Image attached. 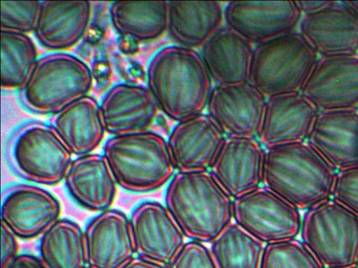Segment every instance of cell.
<instances>
[{
  "instance_id": "13",
  "label": "cell",
  "mask_w": 358,
  "mask_h": 268,
  "mask_svg": "<svg viewBox=\"0 0 358 268\" xmlns=\"http://www.w3.org/2000/svg\"><path fill=\"white\" fill-rule=\"evenodd\" d=\"M60 201L41 186L15 184L3 194L1 223L24 240L43 236L60 219Z\"/></svg>"
},
{
  "instance_id": "38",
  "label": "cell",
  "mask_w": 358,
  "mask_h": 268,
  "mask_svg": "<svg viewBox=\"0 0 358 268\" xmlns=\"http://www.w3.org/2000/svg\"><path fill=\"white\" fill-rule=\"evenodd\" d=\"M123 268H169V266L143 259V258L136 257L131 260L127 266Z\"/></svg>"
},
{
  "instance_id": "8",
  "label": "cell",
  "mask_w": 358,
  "mask_h": 268,
  "mask_svg": "<svg viewBox=\"0 0 358 268\" xmlns=\"http://www.w3.org/2000/svg\"><path fill=\"white\" fill-rule=\"evenodd\" d=\"M9 157L20 177L43 186L64 180L73 161L56 130L41 121H31L17 130L10 142Z\"/></svg>"
},
{
  "instance_id": "10",
  "label": "cell",
  "mask_w": 358,
  "mask_h": 268,
  "mask_svg": "<svg viewBox=\"0 0 358 268\" xmlns=\"http://www.w3.org/2000/svg\"><path fill=\"white\" fill-rule=\"evenodd\" d=\"M301 94L320 112L358 109V54L320 57Z\"/></svg>"
},
{
  "instance_id": "35",
  "label": "cell",
  "mask_w": 358,
  "mask_h": 268,
  "mask_svg": "<svg viewBox=\"0 0 358 268\" xmlns=\"http://www.w3.org/2000/svg\"><path fill=\"white\" fill-rule=\"evenodd\" d=\"M20 255L18 237L1 223V268H9Z\"/></svg>"
},
{
  "instance_id": "16",
  "label": "cell",
  "mask_w": 358,
  "mask_h": 268,
  "mask_svg": "<svg viewBox=\"0 0 358 268\" xmlns=\"http://www.w3.org/2000/svg\"><path fill=\"white\" fill-rule=\"evenodd\" d=\"M297 31L320 57L358 54V13L348 1H331L324 10L301 17Z\"/></svg>"
},
{
  "instance_id": "14",
  "label": "cell",
  "mask_w": 358,
  "mask_h": 268,
  "mask_svg": "<svg viewBox=\"0 0 358 268\" xmlns=\"http://www.w3.org/2000/svg\"><path fill=\"white\" fill-rule=\"evenodd\" d=\"M266 98L249 82L215 85L207 111L226 137H257Z\"/></svg>"
},
{
  "instance_id": "32",
  "label": "cell",
  "mask_w": 358,
  "mask_h": 268,
  "mask_svg": "<svg viewBox=\"0 0 358 268\" xmlns=\"http://www.w3.org/2000/svg\"><path fill=\"white\" fill-rule=\"evenodd\" d=\"M41 6V1H1V31L35 34Z\"/></svg>"
},
{
  "instance_id": "27",
  "label": "cell",
  "mask_w": 358,
  "mask_h": 268,
  "mask_svg": "<svg viewBox=\"0 0 358 268\" xmlns=\"http://www.w3.org/2000/svg\"><path fill=\"white\" fill-rule=\"evenodd\" d=\"M110 19L119 35L139 42L160 39L169 31V1H116Z\"/></svg>"
},
{
  "instance_id": "4",
  "label": "cell",
  "mask_w": 358,
  "mask_h": 268,
  "mask_svg": "<svg viewBox=\"0 0 358 268\" xmlns=\"http://www.w3.org/2000/svg\"><path fill=\"white\" fill-rule=\"evenodd\" d=\"M102 154L117 184L129 193L154 192L169 184L176 174L169 142L157 132L112 136Z\"/></svg>"
},
{
  "instance_id": "3",
  "label": "cell",
  "mask_w": 358,
  "mask_h": 268,
  "mask_svg": "<svg viewBox=\"0 0 358 268\" xmlns=\"http://www.w3.org/2000/svg\"><path fill=\"white\" fill-rule=\"evenodd\" d=\"M234 199L210 172H177L167 184L165 205L186 238L211 243L232 221Z\"/></svg>"
},
{
  "instance_id": "15",
  "label": "cell",
  "mask_w": 358,
  "mask_h": 268,
  "mask_svg": "<svg viewBox=\"0 0 358 268\" xmlns=\"http://www.w3.org/2000/svg\"><path fill=\"white\" fill-rule=\"evenodd\" d=\"M87 268H123L137 255L131 219L110 209L92 218L85 228Z\"/></svg>"
},
{
  "instance_id": "9",
  "label": "cell",
  "mask_w": 358,
  "mask_h": 268,
  "mask_svg": "<svg viewBox=\"0 0 358 268\" xmlns=\"http://www.w3.org/2000/svg\"><path fill=\"white\" fill-rule=\"evenodd\" d=\"M234 221L264 244L296 239L303 215L280 195L262 186L232 200Z\"/></svg>"
},
{
  "instance_id": "34",
  "label": "cell",
  "mask_w": 358,
  "mask_h": 268,
  "mask_svg": "<svg viewBox=\"0 0 358 268\" xmlns=\"http://www.w3.org/2000/svg\"><path fill=\"white\" fill-rule=\"evenodd\" d=\"M169 268H217L210 248L204 243L188 241Z\"/></svg>"
},
{
  "instance_id": "28",
  "label": "cell",
  "mask_w": 358,
  "mask_h": 268,
  "mask_svg": "<svg viewBox=\"0 0 358 268\" xmlns=\"http://www.w3.org/2000/svg\"><path fill=\"white\" fill-rule=\"evenodd\" d=\"M39 258L48 268H87L85 230L71 219H59L39 241Z\"/></svg>"
},
{
  "instance_id": "29",
  "label": "cell",
  "mask_w": 358,
  "mask_h": 268,
  "mask_svg": "<svg viewBox=\"0 0 358 268\" xmlns=\"http://www.w3.org/2000/svg\"><path fill=\"white\" fill-rule=\"evenodd\" d=\"M265 245L232 221L213 242L217 268H259Z\"/></svg>"
},
{
  "instance_id": "22",
  "label": "cell",
  "mask_w": 358,
  "mask_h": 268,
  "mask_svg": "<svg viewBox=\"0 0 358 268\" xmlns=\"http://www.w3.org/2000/svg\"><path fill=\"white\" fill-rule=\"evenodd\" d=\"M92 17L90 1H43L35 36L47 50L64 52L85 38Z\"/></svg>"
},
{
  "instance_id": "31",
  "label": "cell",
  "mask_w": 358,
  "mask_h": 268,
  "mask_svg": "<svg viewBox=\"0 0 358 268\" xmlns=\"http://www.w3.org/2000/svg\"><path fill=\"white\" fill-rule=\"evenodd\" d=\"M259 268H324L299 239L265 245Z\"/></svg>"
},
{
  "instance_id": "12",
  "label": "cell",
  "mask_w": 358,
  "mask_h": 268,
  "mask_svg": "<svg viewBox=\"0 0 358 268\" xmlns=\"http://www.w3.org/2000/svg\"><path fill=\"white\" fill-rule=\"evenodd\" d=\"M129 219L138 257L171 265L186 237L166 205L143 201L134 209Z\"/></svg>"
},
{
  "instance_id": "19",
  "label": "cell",
  "mask_w": 358,
  "mask_h": 268,
  "mask_svg": "<svg viewBox=\"0 0 358 268\" xmlns=\"http://www.w3.org/2000/svg\"><path fill=\"white\" fill-rule=\"evenodd\" d=\"M265 148L257 137H227L211 175L232 199L263 186Z\"/></svg>"
},
{
  "instance_id": "1",
  "label": "cell",
  "mask_w": 358,
  "mask_h": 268,
  "mask_svg": "<svg viewBox=\"0 0 358 268\" xmlns=\"http://www.w3.org/2000/svg\"><path fill=\"white\" fill-rule=\"evenodd\" d=\"M148 87L160 110L179 123L207 109L215 86L201 52L169 45L161 48L150 60Z\"/></svg>"
},
{
  "instance_id": "26",
  "label": "cell",
  "mask_w": 358,
  "mask_h": 268,
  "mask_svg": "<svg viewBox=\"0 0 358 268\" xmlns=\"http://www.w3.org/2000/svg\"><path fill=\"white\" fill-rule=\"evenodd\" d=\"M224 8L217 1H169V36L182 47L202 50L225 25Z\"/></svg>"
},
{
  "instance_id": "6",
  "label": "cell",
  "mask_w": 358,
  "mask_h": 268,
  "mask_svg": "<svg viewBox=\"0 0 358 268\" xmlns=\"http://www.w3.org/2000/svg\"><path fill=\"white\" fill-rule=\"evenodd\" d=\"M93 85V73L85 61L68 52H52L37 61L20 98L31 112L54 115L89 96Z\"/></svg>"
},
{
  "instance_id": "18",
  "label": "cell",
  "mask_w": 358,
  "mask_h": 268,
  "mask_svg": "<svg viewBox=\"0 0 358 268\" xmlns=\"http://www.w3.org/2000/svg\"><path fill=\"white\" fill-rule=\"evenodd\" d=\"M159 110L154 94L139 84H116L106 92L100 103L104 128L112 136L150 131Z\"/></svg>"
},
{
  "instance_id": "33",
  "label": "cell",
  "mask_w": 358,
  "mask_h": 268,
  "mask_svg": "<svg viewBox=\"0 0 358 268\" xmlns=\"http://www.w3.org/2000/svg\"><path fill=\"white\" fill-rule=\"evenodd\" d=\"M332 199L358 215V165L337 171Z\"/></svg>"
},
{
  "instance_id": "5",
  "label": "cell",
  "mask_w": 358,
  "mask_h": 268,
  "mask_svg": "<svg viewBox=\"0 0 358 268\" xmlns=\"http://www.w3.org/2000/svg\"><path fill=\"white\" fill-rule=\"evenodd\" d=\"M318 59L296 29L255 45L248 82L266 98L301 92Z\"/></svg>"
},
{
  "instance_id": "30",
  "label": "cell",
  "mask_w": 358,
  "mask_h": 268,
  "mask_svg": "<svg viewBox=\"0 0 358 268\" xmlns=\"http://www.w3.org/2000/svg\"><path fill=\"white\" fill-rule=\"evenodd\" d=\"M38 50L26 34L1 31V87L22 90L36 65Z\"/></svg>"
},
{
  "instance_id": "25",
  "label": "cell",
  "mask_w": 358,
  "mask_h": 268,
  "mask_svg": "<svg viewBox=\"0 0 358 268\" xmlns=\"http://www.w3.org/2000/svg\"><path fill=\"white\" fill-rule=\"evenodd\" d=\"M253 50V44L224 25L201 50L215 86L247 83Z\"/></svg>"
},
{
  "instance_id": "40",
  "label": "cell",
  "mask_w": 358,
  "mask_h": 268,
  "mask_svg": "<svg viewBox=\"0 0 358 268\" xmlns=\"http://www.w3.org/2000/svg\"><path fill=\"white\" fill-rule=\"evenodd\" d=\"M341 268H358V263L353 264V265L345 266V267Z\"/></svg>"
},
{
  "instance_id": "11",
  "label": "cell",
  "mask_w": 358,
  "mask_h": 268,
  "mask_svg": "<svg viewBox=\"0 0 358 268\" xmlns=\"http://www.w3.org/2000/svg\"><path fill=\"white\" fill-rule=\"evenodd\" d=\"M296 1H230L225 25L253 45L296 31L301 20Z\"/></svg>"
},
{
  "instance_id": "21",
  "label": "cell",
  "mask_w": 358,
  "mask_h": 268,
  "mask_svg": "<svg viewBox=\"0 0 358 268\" xmlns=\"http://www.w3.org/2000/svg\"><path fill=\"white\" fill-rule=\"evenodd\" d=\"M307 142L336 171L358 165V109L318 112Z\"/></svg>"
},
{
  "instance_id": "39",
  "label": "cell",
  "mask_w": 358,
  "mask_h": 268,
  "mask_svg": "<svg viewBox=\"0 0 358 268\" xmlns=\"http://www.w3.org/2000/svg\"><path fill=\"white\" fill-rule=\"evenodd\" d=\"M348 3L358 13V1H348Z\"/></svg>"
},
{
  "instance_id": "23",
  "label": "cell",
  "mask_w": 358,
  "mask_h": 268,
  "mask_svg": "<svg viewBox=\"0 0 358 268\" xmlns=\"http://www.w3.org/2000/svg\"><path fill=\"white\" fill-rule=\"evenodd\" d=\"M64 184L81 207L99 213L110 209L118 186L106 157L96 153L73 159Z\"/></svg>"
},
{
  "instance_id": "2",
  "label": "cell",
  "mask_w": 358,
  "mask_h": 268,
  "mask_svg": "<svg viewBox=\"0 0 358 268\" xmlns=\"http://www.w3.org/2000/svg\"><path fill=\"white\" fill-rule=\"evenodd\" d=\"M336 174L307 140L265 149L263 186L299 211L332 198Z\"/></svg>"
},
{
  "instance_id": "37",
  "label": "cell",
  "mask_w": 358,
  "mask_h": 268,
  "mask_svg": "<svg viewBox=\"0 0 358 268\" xmlns=\"http://www.w3.org/2000/svg\"><path fill=\"white\" fill-rule=\"evenodd\" d=\"M331 1H296L297 8L301 12V16H307V15L315 14L320 10H324V8L330 4Z\"/></svg>"
},
{
  "instance_id": "7",
  "label": "cell",
  "mask_w": 358,
  "mask_h": 268,
  "mask_svg": "<svg viewBox=\"0 0 358 268\" xmlns=\"http://www.w3.org/2000/svg\"><path fill=\"white\" fill-rule=\"evenodd\" d=\"M299 237L324 268L358 263V215L334 199L303 211Z\"/></svg>"
},
{
  "instance_id": "20",
  "label": "cell",
  "mask_w": 358,
  "mask_h": 268,
  "mask_svg": "<svg viewBox=\"0 0 358 268\" xmlns=\"http://www.w3.org/2000/svg\"><path fill=\"white\" fill-rule=\"evenodd\" d=\"M318 112L301 92L270 96L257 140L265 149L306 142Z\"/></svg>"
},
{
  "instance_id": "17",
  "label": "cell",
  "mask_w": 358,
  "mask_h": 268,
  "mask_svg": "<svg viewBox=\"0 0 358 268\" xmlns=\"http://www.w3.org/2000/svg\"><path fill=\"white\" fill-rule=\"evenodd\" d=\"M226 138L208 113H201L179 121L167 140L176 170L209 171Z\"/></svg>"
},
{
  "instance_id": "24",
  "label": "cell",
  "mask_w": 358,
  "mask_h": 268,
  "mask_svg": "<svg viewBox=\"0 0 358 268\" xmlns=\"http://www.w3.org/2000/svg\"><path fill=\"white\" fill-rule=\"evenodd\" d=\"M51 126L76 157L93 154L103 142L106 133L100 104L90 96L54 114Z\"/></svg>"
},
{
  "instance_id": "36",
  "label": "cell",
  "mask_w": 358,
  "mask_h": 268,
  "mask_svg": "<svg viewBox=\"0 0 358 268\" xmlns=\"http://www.w3.org/2000/svg\"><path fill=\"white\" fill-rule=\"evenodd\" d=\"M9 268H48L41 258L32 253H20Z\"/></svg>"
}]
</instances>
